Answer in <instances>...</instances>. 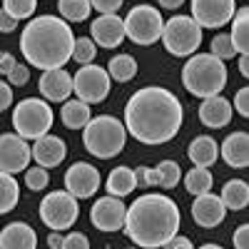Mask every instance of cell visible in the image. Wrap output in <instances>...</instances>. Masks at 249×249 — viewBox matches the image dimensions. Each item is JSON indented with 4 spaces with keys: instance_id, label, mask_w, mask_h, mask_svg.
Here are the masks:
<instances>
[{
    "instance_id": "obj_3",
    "label": "cell",
    "mask_w": 249,
    "mask_h": 249,
    "mask_svg": "<svg viewBox=\"0 0 249 249\" xmlns=\"http://www.w3.org/2000/svg\"><path fill=\"white\" fill-rule=\"evenodd\" d=\"M75 35L72 28L62 18L55 15H37L25 25L20 35V50L28 65L37 70H55L72 60Z\"/></svg>"
},
{
    "instance_id": "obj_28",
    "label": "cell",
    "mask_w": 249,
    "mask_h": 249,
    "mask_svg": "<svg viewBox=\"0 0 249 249\" xmlns=\"http://www.w3.org/2000/svg\"><path fill=\"white\" fill-rule=\"evenodd\" d=\"M20 199V184L15 182V175L0 172V214H8Z\"/></svg>"
},
{
    "instance_id": "obj_13",
    "label": "cell",
    "mask_w": 249,
    "mask_h": 249,
    "mask_svg": "<svg viewBox=\"0 0 249 249\" xmlns=\"http://www.w3.org/2000/svg\"><path fill=\"white\" fill-rule=\"evenodd\" d=\"M124 214H127V204H124L120 197L107 195V197H100L92 204L90 222L100 232H117L124 224Z\"/></svg>"
},
{
    "instance_id": "obj_38",
    "label": "cell",
    "mask_w": 249,
    "mask_h": 249,
    "mask_svg": "<svg viewBox=\"0 0 249 249\" xmlns=\"http://www.w3.org/2000/svg\"><path fill=\"white\" fill-rule=\"evenodd\" d=\"M62 249H90V239L82 232H70L68 237H62Z\"/></svg>"
},
{
    "instance_id": "obj_31",
    "label": "cell",
    "mask_w": 249,
    "mask_h": 249,
    "mask_svg": "<svg viewBox=\"0 0 249 249\" xmlns=\"http://www.w3.org/2000/svg\"><path fill=\"white\" fill-rule=\"evenodd\" d=\"M157 177H160L157 184L162 187V190H172V187L179 184V177H182L179 164H177L175 160H162V162L157 164Z\"/></svg>"
},
{
    "instance_id": "obj_46",
    "label": "cell",
    "mask_w": 249,
    "mask_h": 249,
    "mask_svg": "<svg viewBox=\"0 0 249 249\" xmlns=\"http://www.w3.org/2000/svg\"><path fill=\"white\" fill-rule=\"evenodd\" d=\"M48 247H50V249H62V237H60L57 232H53V234L48 237Z\"/></svg>"
},
{
    "instance_id": "obj_36",
    "label": "cell",
    "mask_w": 249,
    "mask_h": 249,
    "mask_svg": "<svg viewBox=\"0 0 249 249\" xmlns=\"http://www.w3.org/2000/svg\"><path fill=\"white\" fill-rule=\"evenodd\" d=\"M28 80H30V68L28 65H20V62H15V68L8 72V85L13 88H23L28 85Z\"/></svg>"
},
{
    "instance_id": "obj_37",
    "label": "cell",
    "mask_w": 249,
    "mask_h": 249,
    "mask_svg": "<svg viewBox=\"0 0 249 249\" xmlns=\"http://www.w3.org/2000/svg\"><path fill=\"white\" fill-rule=\"evenodd\" d=\"M157 182H160L157 170H152V167H135V184L137 187H152Z\"/></svg>"
},
{
    "instance_id": "obj_39",
    "label": "cell",
    "mask_w": 249,
    "mask_h": 249,
    "mask_svg": "<svg viewBox=\"0 0 249 249\" xmlns=\"http://www.w3.org/2000/svg\"><path fill=\"white\" fill-rule=\"evenodd\" d=\"M90 8H95L100 15H115L122 8V0H90Z\"/></svg>"
},
{
    "instance_id": "obj_30",
    "label": "cell",
    "mask_w": 249,
    "mask_h": 249,
    "mask_svg": "<svg viewBox=\"0 0 249 249\" xmlns=\"http://www.w3.org/2000/svg\"><path fill=\"white\" fill-rule=\"evenodd\" d=\"M184 187L192 197L204 195V192H212V175L210 167H192L190 172L184 175Z\"/></svg>"
},
{
    "instance_id": "obj_15",
    "label": "cell",
    "mask_w": 249,
    "mask_h": 249,
    "mask_svg": "<svg viewBox=\"0 0 249 249\" xmlns=\"http://www.w3.org/2000/svg\"><path fill=\"white\" fill-rule=\"evenodd\" d=\"M65 155H68V144L57 135H50V132L37 137L35 144H30V157L35 160L37 167H45V170L57 167V164L65 160Z\"/></svg>"
},
{
    "instance_id": "obj_21",
    "label": "cell",
    "mask_w": 249,
    "mask_h": 249,
    "mask_svg": "<svg viewBox=\"0 0 249 249\" xmlns=\"http://www.w3.org/2000/svg\"><path fill=\"white\" fill-rule=\"evenodd\" d=\"M37 234L25 222H10L0 230V249H35Z\"/></svg>"
},
{
    "instance_id": "obj_7",
    "label": "cell",
    "mask_w": 249,
    "mask_h": 249,
    "mask_svg": "<svg viewBox=\"0 0 249 249\" xmlns=\"http://www.w3.org/2000/svg\"><path fill=\"white\" fill-rule=\"evenodd\" d=\"M162 43L170 55L175 57H190L202 45V28L190 15H175L162 28Z\"/></svg>"
},
{
    "instance_id": "obj_12",
    "label": "cell",
    "mask_w": 249,
    "mask_h": 249,
    "mask_svg": "<svg viewBox=\"0 0 249 249\" xmlns=\"http://www.w3.org/2000/svg\"><path fill=\"white\" fill-rule=\"evenodd\" d=\"M30 160L33 157H30L28 140H23L15 132L0 135V172H8V175L25 172Z\"/></svg>"
},
{
    "instance_id": "obj_2",
    "label": "cell",
    "mask_w": 249,
    "mask_h": 249,
    "mask_svg": "<svg viewBox=\"0 0 249 249\" xmlns=\"http://www.w3.org/2000/svg\"><path fill=\"white\" fill-rule=\"evenodd\" d=\"M182 224L179 207L167 195H142L137 197L124 214L122 230L142 249H160L167 244Z\"/></svg>"
},
{
    "instance_id": "obj_26",
    "label": "cell",
    "mask_w": 249,
    "mask_h": 249,
    "mask_svg": "<svg viewBox=\"0 0 249 249\" xmlns=\"http://www.w3.org/2000/svg\"><path fill=\"white\" fill-rule=\"evenodd\" d=\"M230 23H232L230 37H232L234 50H237L239 55H247V53H249V10H247V8H239Z\"/></svg>"
},
{
    "instance_id": "obj_41",
    "label": "cell",
    "mask_w": 249,
    "mask_h": 249,
    "mask_svg": "<svg viewBox=\"0 0 249 249\" xmlns=\"http://www.w3.org/2000/svg\"><path fill=\"white\" fill-rule=\"evenodd\" d=\"M13 105V88L5 80H0V112H5Z\"/></svg>"
},
{
    "instance_id": "obj_35",
    "label": "cell",
    "mask_w": 249,
    "mask_h": 249,
    "mask_svg": "<svg viewBox=\"0 0 249 249\" xmlns=\"http://www.w3.org/2000/svg\"><path fill=\"white\" fill-rule=\"evenodd\" d=\"M48 182H50V177H48V170L45 167H28L25 170V184L30 187L33 192H40V190H45L48 187Z\"/></svg>"
},
{
    "instance_id": "obj_14",
    "label": "cell",
    "mask_w": 249,
    "mask_h": 249,
    "mask_svg": "<svg viewBox=\"0 0 249 249\" xmlns=\"http://www.w3.org/2000/svg\"><path fill=\"white\" fill-rule=\"evenodd\" d=\"M100 172L95 164L88 162H75L65 172V190L75 197V199H88L100 190Z\"/></svg>"
},
{
    "instance_id": "obj_8",
    "label": "cell",
    "mask_w": 249,
    "mask_h": 249,
    "mask_svg": "<svg viewBox=\"0 0 249 249\" xmlns=\"http://www.w3.org/2000/svg\"><path fill=\"white\" fill-rule=\"evenodd\" d=\"M124 37H130L135 45H155L162 37L164 20L155 5H135L127 18L122 20Z\"/></svg>"
},
{
    "instance_id": "obj_22",
    "label": "cell",
    "mask_w": 249,
    "mask_h": 249,
    "mask_svg": "<svg viewBox=\"0 0 249 249\" xmlns=\"http://www.w3.org/2000/svg\"><path fill=\"white\" fill-rule=\"evenodd\" d=\"M187 157L192 160L195 167H212V164L217 162V157H219V142H214L207 135H199L190 142Z\"/></svg>"
},
{
    "instance_id": "obj_5",
    "label": "cell",
    "mask_w": 249,
    "mask_h": 249,
    "mask_svg": "<svg viewBox=\"0 0 249 249\" xmlns=\"http://www.w3.org/2000/svg\"><path fill=\"white\" fill-rule=\"evenodd\" d=\"M124 142H127V130L112 115L90 117V122L82 127V144L97 160H110L120 155L124 150Z\"/></svg>"
},
{
    "instance_id": "obj_33",
    "label": "cell",
    "mask_w": 249,
    "mask_h": 249,
    "mask_svg": "<svg viewBox=\"0 0 249 249\" xmlns=\"http://www.w3.org/2000/svg\"><path fill=\"white\" fill-rule=\"evenodd\" d=\"M210 53H212L214 57H219L222 62H224V60H232L234 55H239V53L234 50V45H232L230 33H219V35H214V37H212V43H210Z\"/></svg>"
},
{
    "instance_id": "obj_50",
    "label": "cell",
    "mask_w": 249,
    "mask_h": 249,
    "mask_svg": "<svg viewBox=\"0 0 249 249\" xmlns=\"http://www.w3.org/2000/svg\"><path fill=\"white\" fill-rule=\"evenodd\" d=\"M127 249H137V247H127Z\"/></svg>"
},
{
    "instance_id": "obj_32",
    "label": "cell",
    "mask_w": 249,
    "mask_h": 249,
    "mask_svg": "<svg viewBox=\"0 0 249 249\" xmlns=\"http://www.w3.org/2000/svg\"><path fill=\"white\" fill-rule=\"evenodd\" d=\"M72 57L80 65H92L97 57V45L92 43V37H77L72 45Z\"/></svg>"
},
{
    "instance_id": "obj_47",
    "label": "cell",
    "mask_w": 249,
    "mask_h": 249,
    "mask_svg": "<svg viewBox=\"0 0 249 249\" xmlns=\"http://www.w3.org/2000/svg\"><path fill=\"white\" fill-rule=\"evenodd\" d=\"M157 3L162 8H167V10H177L179 5H184V0H157Z\"/></svg>"
},
{
    "instance_id": "obj_17",
    "label": "cell",
    "mask_w": 249,
    "mask_h": 249,
    "mask_svg": "<svg viewBox=\"0 0 249 249\" xmlns=\"http://www.w3.org/2000/svg\"><path fill=\"white\" fill-rule=\"evenodd\" d=\"M90 33H92V43L100 45V48H120L122 40H124V25H122V18L115 15H100L92 20L90 25Z\"/></svg>"
},
{
    "instance_id": "obj_9",
    "label": "cell",
    "mask_w": 249,
    "mask_h": 249,
    "mask_svg": "<svg viewBox=\"0 0 249 249\" xmlns=\"http://www.w3.org/2000/svg\"><path fill=\"white\" fill-rule=\"evenodd\" d=\"M80 217V204L68 190H55L40 202V219L53 232L70 230Z\"/></svg>"
},
{
    "instance_id": "obj_34",
    "label": "cell",
    "mask_w": 249,
    "mask_h": 249,
    "mask_svg": "<svg viewBox=\"0 0 249 249\" xmlns=\"http://www.w3.org/2000/svg\"><path fill=\"white\" fill-rule=\"evenodd\" d=\"M37 8V0H3V10L15 18V20H25L35 13Z\"/></svg>"
},
{
    "instance_id": "obj_49",
    "label": "cell",
    "mask_w": 249,
    "mask_h": 249,
    "mask_svg": "<svg viewBox=\"0 0 249 249\" xmlns=\"http://www.w3.org/2000/svg\"><path fill=\"white\" fill-rule=\"evenodd\" d=\"M199 249H224V247H219V244H212V242H210V244H202Z\"/></svg>"
},
{
    "instance_id": "obj_27",
    "label": "cell",
    "mask_w": 249,
    "mask_h": 249,
    "mask_svg": "<svg viewBox=\"0 0 249 249\" xmlns=\"http://www.w3.org/2000/svg\"><path fill=\"white\" fill-rule=\"evenodd\" d=\"M107 75L115 82H130V80H135V75H137V60L132 55H124V53L115 55L107 62Z\"/></svg>"
},
{
    "instance_id": "obj_44",
    "label": "cell",
    "mask_w": 249,
    "mask_h": 249,
    "mask_svg": "<svg viewBox=\"0 0 249 249\" xmlns=\"http://www.w3.org/2000/svg\"><path fill=\"white\" fill-rule=\"evenodd\" d=\"M15 57L10 55V53H5V50H0V75H8L13 68H15Z\"/></svg>"
},
{
    "instance_id": "obj_11",
    "label": "cell",
    "mask_w": 249,
    "mask_h": 249,
    "mask_svg": "<svg viewBox=\"0 0 249 249\" xmlns=\"http://www.w3.org/2000/svg\"><path fill=\"white\" fill-rule=\"evenodd\" d=\"M192 8V20L199 28H222V25H230V20L237 13L234 0H192L190 3Z\"/></svg>"
},
{
    "instance_id": "obj_24",
    "label": "cell",
    "mask_w": 249,
    "mask_h": 249,
    "mask_svg": "<svg viewBox=\"0 0 249 249\" xmlns=\"http://www.w3.org/2000/svg\"><path fill=\"white\" fill-rule=\"evenodd\" d=\"M222 204L227 207V210H244V207L249 204V184L244 179H230L224 187H222V195H219Z\"/></svg>"
},
{
    "instance_id": "obj_42",
    "label": "cell",
    "mask_w": 249,
    "mask_h": 249,
    "mask_svg": "<svg viewBox=\"0 0 249 249\" xmlns=\"http://www.w3.org/2000/svg\"><path fill=\"white\" fill-rule=\"evenodd\" d=\"M234 249H249V224H242L234 232Z\"/></svg>"
},
{
    "instance_id": "obj_4",
    "label": "cell",
    "mask_w": 249,
    "mask_h": 249,
    "mask_svg": "<svg viewBox=\"0 0 249 249\" xmlns=\"http://www.w3.org/2000/svg\"><path fill=\"white\" fill-rule=\"evenodd\" d=\"M182 85L195 97H214L227 85V65L212 53L190 55L182 68Z\"/></svg>"
},
{
    "instance_id": "obj_40",
    "label": "cell",
    "mask_w": 249,
    "mask_h": 249,
    "mask_svg": "<svg viewBox=\"0 0 249 249\" xmlns=\"http://www.w3.org/2000/svg\"><path fill=\"white\" fill-rule=\"evenodd\" d=\"M232 110H237L242 117H249V90H247V88H242V90L234 95V105H232Z\"/></svg>"
},
{
    "instance_id": "obj_20",
    "label": "cell",
    "mask_w": 249,
    "mask_h": 249,
    "mask_svg": "<svg viewBox=\"0 0 249 249\" xmlns=\"http://www.w3.org/2000/svg\"><path fill=\"white\" fill-rule=\"evenodd\" d=\"M222 160L234 170H244L249 164V135L247 132H232L227 135L222 147H219Z\"/></svg>"
},
{
    "instance_id": "obj_1",
    "label": "cell",
    "mask_w": 249,
    "mask_h": 249,
    "mask_svg": "<svg viewBox=\"0 0 249 249\" xmlns=\"http://www.w3.org/2000/svg\"><path fill=\"white\" fill-rule=\"evenodd\" d=\"M184 120L182 102L175 92L160 85L137 90L124 105V130L137 142L157 147L177 137Z\"/></svg>"
},
{
    "instance_id": "obj_19",
    "label": "cell",
    "mask_w": 249,
    "mask_h": 249,
    "mask_svg": "<svg viewBox=\"0 0 249 249\" xmlns=\"http://www.w3.org/2000/svg\"><path fill=\"white\" fill-rule=\"evenodd\" d=\"M234 110H232V102L222 97V95H214V97H204L202 105H199V122L210 130H222L224 124H230Z\"/></svg>"
},
{
    "instance_id": "obj_48",
    "label": "cell",
    "mask_w": 249,
    "mask_h": 249,
    "mask_svg": "<svg viewBox=\"0 0 249 249\" xmlns=\"http://www.w3.org/2000/svg\"><path fill=\"white\" fill-rule=\"evenodd\" d=\"M239 72L249 77V55H239Z\"/></svg>"
},
{
    "instance_id": "obj_23",
    "label": "cell",
    "mask_w": 249,
    "mask_h": 249,
    "mask_svg": "<svg viewBox=\"0 0 249 249\" xmlns=\"http://www.w3.org/2000/svg\"><path fill=\"white\" fill-rule=\"evenodd\" d=\"M92 112H90V105L82 100H65L62 102V110H60V120L68 130H82L85 124L90 122Z\"/></svg>"
},
{
    "instance_id": "obj_16",
    "label": "cell",
    "mask_w": 249,
    "mask_h": 249,
    "mask_svg": "<svg viewBox=\"0 0 249 249\" xmlns=\"http://www.w3.org/2000/svg\"><path fill=\"white\" fill-rule=\"evenodd\" d=\"M40 95L48 102H65L72 95V75L65 68H55V70H45L43 77L37 82Z\"/></svg>"
},
{
    "instance_id": "obj_45",
    "label": "cell",
    "mask_w": 249,
    "mask_h": 249,
    "mask_svg": "<svg viewBox=\"0 0 249 249\" xmlns=\"http://www.w3.org/2000/svg\"><path fill=\"white\" fill-rule=\"evenodd\" d=\"M18 28V20L10 18L5 10H0V33H13Z\"/></svg>"
},
{
    "instance_id": "obj_6",
    "label": "cell",
    "mask_w": 249,
    "mask_h": 249,
    "mask_svg": "<svg viewBox=\"0 0 249 249\" xmlns=\"http://www.w3.org/2000/svg\"><path fill=\"white\" fill-rule=\"evenodd\" d=\"M53 120H55L53 107L43 97H25L13 110L15 135H20L23 140H37V137L48 135L53 127Z\"/></svg>"
},
{
    "instance_id": "obj_29",
    "label": "cell",
    "mask_w": 249,
    "mask_h": 249,
    "mask_svg": "<svg viewBox=\"0 0 249 249\" xmlns=\"http://www.w3.org/2000/svg\"><path fill=\"white\" fill-rule=\"evenodd\" d=\"M57 10L65 23H82L92 13L90 0H57Z\"/></svg>"
},
{
    "instance_id": "obj_43",
    "label": "cell",
    "mask_w": 249,
    "mask_h": 249,
    "mask_svg": "<svg viewBox=\"0 0 249 249\" xmlns=\"http://www.w3.org/2000/svg\"><path fill=\"white\" fill-rule=\"evenodd\" d=\"M160 249H195V244L190 242V237H179V234H175L164 247H160Z\"/></svg>"
},
{
    "instance_id": "obj_10",
    "label": "cell",
    "mask_w": 249,
    "mask_h": 249,
    "mask_svg": "<svg viewBox=\"0 0 249 249\" xmlns=\"http://www.w3.org/2000/svg\"><path fill=\"white\" fill-rule=\"evenodd\" d=\"M110 75L105 68L100 65H80V70L72 77V92L77 95V100L88 102V105H97L110 95Z\"/></svg>"
},
{
    "instance_id": "obj_25",
    "label": "cell",
    "mask_w": 249,
    "mask_h": 249,
    "mask_svg": "<svg viewBox=\"0 0 249 249\" xmlns=\"http://www.w3.org/2000/svg\"><path fill=\"white\" fill-rule=\"evenodd\" d=\"M107 195H112V197H127L132 190H135V170H130V167H115L110 175H107Z\"/></svg>"
},
{
    "instance_id": "obj_18",
    "label": "cell",
    "mask_w": 249,
    "mask_h": 249,
    "mask_svg": "<svg viewBox=\"0 0 249 249\" xmlns=\"http://www.w3.org/2000/svg\"><path fill=\"white\" fill-rule=\"evenodd\" d=\"M227 217V207L222 204V199L212 192H204L195 197L192 204V219L204 227V230H212V227H219Z\"/></svg>"
}]
</instances>
